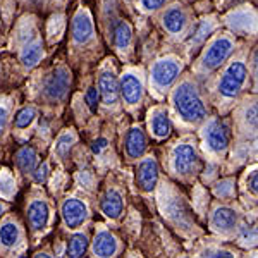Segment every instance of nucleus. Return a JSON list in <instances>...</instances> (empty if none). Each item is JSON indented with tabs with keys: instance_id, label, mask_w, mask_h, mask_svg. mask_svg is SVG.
I'll return each instance as SVG.
<instances>
[{
	"instance_id": "nucleus-1",
	"label": "nucleus",
	"mask_w": 258,
	"mask_h": 258,
	"mask_svg": "<svg viewBox=\"0 0 258 258\" xmlns=\"http://www.w3.org/2000/svg\"><path fill=\"white\" fill-rule=\"evenodd\" d=\"M249 45L251 38H244L234 55L203 85L212 109L220 115L229 114L234 103L251 90V78L248 69Z\"/></svg>"
},
{
	"instance_id": "nucleus-2",
	"label": "nucleus",
	"mask_w": 258,
	"mask_h": 258,
	"mask_svg": "<svg viewBox=\"0 0 258 258\" xmlns=\"http://www.w3.org/2000/svg\"><path fill=\"white\" fill-rule=\"evenodd\" d=\"M170 107L176 117L189 127H200L214 114L202 83L195 76H181L170 90Z\"/></svg>"
},
{
	"instance_id": "nucleus-3",
	"label": "nucleus",
	"mask_w": 258,
	"mask_h": 258,
	"mask_svg": "<svg viewBox=\"0 0 258 258\" xmlns=\"http://www.w3.org/2000/svg\"><path fill=\"white\" fill-rule=\"evenodd\" d=\"M243 40L244 38H239L238 35L229 31L227 28L220 26L205 41V45L200 50L198 59L195 62V68H193L195 78L202 83V86L234 55V52L243 43Z\"/></svg>"
},
{
	"instance_id": "nucleus-4",
	"label": "nucleus",
	"mask_w": 258,
	"mask_h": 258,
	"mask_svg": "<svg viewBox=\"0 0 258 258\" xmlns=\"http://www.w3.org/2000/svg\"><path fill=\"white\" fill-rule=\"evenodd\" d=\"M200 129V140L205 153L217 164L224 165L229 159L232 147H234V133H232L231 115L212 114Z\"/></svg>"
},
{
	"instance_id": "nucleus-5",
	"label": "nucleus",
	"mask_w": 258,
	"mask_h": 258,
	"mask_svg": "<svg viewBox=\"0 0 258 258\" xmlns=\"http://www.w3.org/2000/svg\"><path fill=\"white\" fill-rule=\"evenodd\" d=\"M244 219H246V210H244L241 202H238V200L224 202V200L215 198L209 207L207 226L217 239L232 243Z\"/></svg>"
},
{
	"instance_id": "nucleus-6",
	"label": "nucleus",
	"mask_w": 258,
	"mask_h": 258,
	"mask_svg": "<svg viewBox=\"0 0 258 258\" xmlns=\"http://www.w3.org/2000/svg\"><path fill=\"white\" fill-rule=\"evenodd\" d=\"M232 120L234 145L243 147L258 140V93L248 91L229 112Z\"/></svg>"
},
{
	"instance_id": "nucleus-7",
	"label": "nucleus",
	"mask_w": 258,
	"mask_h": 258,
	"mask_svg": "<svg viewBox=\"0 0 258 258\" xmlns=\"http://www.w3.org/2000/svg\"><path fill=\"white\" fill-rule=\"evenodd\" d=\"M170 172L181 181H195L202 176L207 160L195 140H181L170 150Z\"/></svg>"
},
{
	"instance_id": "nucleus-8",
	"label": "nucleus",
	"mask_w": 258,
	"mask_h": 258,
	"mask_svg": "<svg viewBox=\"0 0 258 258\" xmlns=\"http://www.w3.org/2000/svg\"><path fill=\"white\" fill-rule=\"evenodd\" d=\"M184 73V62L179 57L165 55L157 59L150 68V91L155 97H164Z\"/></svg>"
},
{
	"instance_id": "nucleus-9",
	"label": "nucleus",
	"mask_w": 258,
	"mask_h": 258,
	"mask_svg": "<svg viewBox=\"0 0 258 258\" xmlns=\"http://www.w3.org/2000/svg\"><path fill=\"white\" fill-rule=\"evenodd\" d=\"M220 23L224 28L238 35L239 38H251L258 33V11L251 4H241L238 7L229 9L220 16Z\"/></svg>"
},
{
	"instance_id": "nucleus-10",
	"label": "nucleus",
	"mask_w": 258,
	"mask_h": 258,
	"mask_svg": "<svg viewBox=\"0 0 258 258\" xmlns=\"http://www.w3.org/2000/svg\"><path fill=\"white\" fill-rule=\"evenodd\" d=\"M160 24L170 38L176 40H186V36L189 35L195 26L193 16H191L189 9L177 2L162 11Z\"/></svg>"
},
{
	"instance_id": "nucleus-11",
	"label": "nucleus",
	"mask_w": 258,
	"mask_h": 258,
	"mask_svg": "<svg viewBox=\"0 0 258 258\" xmlns=\"http://www.w3.org/2000/svg\"><path fill=\"white\" fill-rule=\"evenodd\" d=\"M120 100L127 107H140L145 97V81L140 69H127L119 78Z\"/></svg>"
},
{
	"instance_id": "nucleus-12",
	"label": "nucleus",
	"mask_w": 258,
	"mask_h": 258,
	"mask_svg": "<svg viewBox=\"0 0 258 258\" xmlns=\"http://www.w3.org/2000/svg\"><path fill=\"white\" fill-rule=\"evenodd\" d=\"M71 81H73V78H71V73L68 69L62 68V66L60 68H55L43 80V85H41V97L50 103L60 102V100H64L66 95L69 93Z\"/></svg>"
},
{
	"instance_id": "nucleus-13",
	"label": "nucleus",
	"mask_w": 258,
	"mask_h": 258,
	"mask_svg": "<svg viewBox=\"0 0 258 258\" xmlns=\"http://www.w3.org/2000/svg\"><path fill=\"white\" fill-rule=\"evenodd\" d=\"M159 182V162L153 155L141 157L136 165V184L143 193H152Z\"/></svg>"
},
{
	"instance_id": "nucleus-14",
	"label": "nucleus",
	"mask_w": 258,
	"mask_h": 258,
	"mask_svg": "<svg viewBox=\"0 0 258 258\" xmlns=\"http://www.w3.org/2000/svg\"><path fill=\"white\" fill-rule=\"evenodd\" d=\"M98 93L105 107H115L119 103V78L112 69H102L98 74Z\"/></svg>"
},
{
	"instance_id": "nucleus-15",
	"label": "nucleus",
	"mask_w": 258,
	"mask_h": 258,
	"mask_svg": "<svg viewBox=\"0 0 258 258\" xmlns=\"http://www.w3.org/2000/svg\"><path fill=\"white\" fill-rule=\"evenodd\" d=\"M148 148V140L145 135L143 127L133 126L124 136V153H126L127 160H140L145 155Z\"/></svg>"
},
{
	"instance_id": "nucleus-16",
	"label": "nucleus",
	"mask_w": 258,
	"mask_h": 258,
	"mask_svg": "<svg viewBox=\"0 0 258 258\" xmlns=\"http://www.w3.org/2000/svg\"><path fill=\"white\" fill-rule=\"evenodd\" d=\"M62 219L69 229H78L88 219V207L78 198H68L62 203Z\"/></svg>"
},
{
	"instance_id": "nucleus-17",
	"label": "nucleus",
	"mask_w": 258,
	"mask_h": 258,
	"mask_svg": "<svg viewBox=\"0 0 258 258\" xmlns=\"http://www.w3.org/2000/svg\"><path fill=\"white\" fill-rule=\"evenodd\" d=\"M232 244H236L244 253L258 248V222L255 217H248L246 215V219L243 220L234 239H232Z\"/></svg>"
},
{
	"instance_id": "nucleus-18",
	"label": "nucleus",
	"mask_w": 258,
	"mask_h": 258,
	"mask_svg": "<svg viewBox=\"0 0 258 258\" xmlns=\"http://www.w3.org/2000/svg\"><path fill=\"white\" fill-rule=\"evenodd\" d=\"M148 131L155 140H167L172 133L169 112L164 107H155L148 114Z\"/></svg>"
},
{
	"instance_id": "nucleus-19",
	"label": "nucleus",
	"mask_w": 258,
	"mask_h": 258,
	"mask_svg": "<svg viewBox=\"0 0 258 258\" xmlns=\"http://www.w3.org/2000/svg\"><path fill=\"white\" fill-rule=\"evenodd\" d=\"M91 251L95 256H115L119 253V239L109 229H98L91 243Z\"/></svg>"
},
{
	"instance_id": "nucleus-20",
	"label": "nucleus",
	"mask_w": 258,
	"mask_h": 258,
	"mask_svg": "<svg viewBox=\"0 0 258 258\" xmlns=\"http://www.w3.org/2000/svg\"><path fill=\"white\" fill-rule=\"evenodd\" d=\"M239 198L246 200L251 205L258 203V165L244 170L238 177Z\"/></svg>"
},
{
	"instance_id": "nucleus-21",
	"label": "nucleus",
	"mask_w": 258,
	"mask_h": 258,
	"mask_svg": "<svg viewBox=\"0 0 258 258\" xmlns=\"http://www.w3.org/2000/svg\"><path fill=\"white\" fill-rule=\"evenodd\" d=\"M73 41L78 45H85L93 38V21L86 11H80L73 19Z\"/></svg>"
},
{
	"instance_id": "nucleus-22",
	"label": "nucleus",
	"mask_w": 258,
	"mask_h": 258,
	"mask_svg": "<svg viewBox=\"0 0 258 258\" xmlns=\"http://www.w3.org/2000/svg\"><path fill=\"white\" fill-rule=\"evenodd\" d=\"M100 210L105 215L107 219L115 220L122 215L124 212V198L120 195L119 189L115 188H109L103 193L102 200H100Z\"/></svg>"
},
{
	"instance_id": "nucleus-23",
	"label": "nucleus",
	"mask_w": 258,
	"mask_h": 258,
	"mask_svg": "<svg viewBox=\"0 0 258 258\" xmlns=\"http://www.w3.org/2000/svg\"><path fill=\"white\" fill-rule=\"evenodd\" d=\"M212 195H214V198L224 200V202L238 200L239 198L238 177H234V176L217 177L212 182Z\"/></svg>"
},
{
	"instance_id": "nucleus-24",
	"label": "nucleus",
	"mask_w": 258,
	"mask_h": 258,
	"mask_svg": "<svg viewBox=\"0 0 258 258\" xmlns=\"http://www.w3.org/2000/svg\"><path fill=\"white\" fill-rule=\"evenodd\" d=\"M48 220H50V209L47 202H43V200L31 202V205L28 207V222H30L31 231L35 232L43 231L48 226Z\"/></svg>"
},
{
	"instance_id": "nucleus-25",
	"label": "nucleus",
	"mask_w": 258,
	"mask_h": 258,
	"mask_svg": "<svg viewBox=\"0 0 258 258\" xmlns=\"http://www.w3.org/2000/svg\"><path fill=\"white\" fill-rule=\"evenodd\" d=\"M112 41H114V47L120 50V52H126L129 50L133 43V28L126 19H119L114 24V30H112Z\"/></svg>"
},
{
	"instance_id": "nucleus-26",
	"label": "nucleus",
	"mask_w": 258,
	"mask_h": 258,
	"mask_svg": "<svg viewBox=\"0 0 258 258\" xmlns=\"http://www.w3.org/2000/svg\"><path fill=\"white\" fill-rule=\"evenodd\" d=\"M43 53H45L43 52V43H41L40 40L31 41V43H28L26 47L23 48V52H21V55H19L21 64H23L26 69L35 68V66L43 59Z\"/></svg>"
},
{
	"instance_id": "nucleus-27",
	"label": "nucleus",
	"mask_w": 258,
	"mask_h": 258,
	"mask_svg": "<svg viewBox=\"0 0 258 258\" xmlns=\"http://www.w3.org/2000/svg\"><path fill=\"white\" fill-rule=\"evenodd\" d=\"M38 157H36V152L33 150L31 147H24L21 148L18 152V155H16V164H18V167L21 169V172L24 174H33V170L36 169V160Z\"/></svg>"
},
{
	"instance_id": "nucleus-28",
	"label": "nucleus",
	"mask_w": 258,
	"mask_h": 258,
	"mask_svg": "<svg viewBox=\"0 0 258 258\" xmlns=\"http://www.w3.org/2000/svg\"><path fill=\"white\" fill-rule=\"evenodd\" d=\"M248 69H249V78H251V90L258 93V35L256 38L251 40L248 50Z\"/></svg>"
},
{
	"instance_id": "nucleus-29",
	"label": "nucleus",
	"mask_w": 258,
	"mask_h": 258,
	"mask_svg": "<svg viewBox=\"0 0 258 258\" xmlns=\"http://www.w3.org/2000/svg\"><path fill=\"white\" fill-rule=\"evenodd\" d=\"M88 246H90L88 236H86L85 232H78V234H74L73 238L69 239L68 256H71V258L83 256L86 253V249H88Z\"/></svg>"
},
{
	"instance_id": "nucleus-30",
	"label": "nucleus",
	"mask_w": 258,
	"mask_h": 258,
	"mask_svg": "<svg viewBox=\"0 0 258 258\" xmlns=\"http://www.w3.org/2000/svg\"><path fill=\"white\" fill-rule=\"evenodd\" d=\"M19 241V227L14 222H6L0 227V243L6 248L16 246Z\"/></svg>"
},
{
	"instance_id": "nucleus-31",
	"label": "nucleus",
	"mask_w": 258,
	"mask_h": 258,
	"mask_svg": "<svg viewBox=\"0 0 258 258\" xmlns=\"http://www.w3.org/2000/svg\"><path fill=\"white\" fill-rule=\"evenodd\" d=\"M35 117H36L35 107H23V109L16 114L14 124H16V127H19V129H26L33 120H35Z\"/></svg>"
},
{
	"instance_id": "nucleus-32",
	"label": "nucleus",
	"mask_w": 258,
	"mask_h": 258,
	"mask_svg": "<svg viewBox=\"0 0 258 258\" xmlns=\"http://www.w3.org/2000/svg\"><path fill=\"white\" fill-rule=\"evenodd\" d=\"M74 141H76V136H74L73 133H64V135H62L60 138L57 140V143H55L57 155L62 157V159H64V157H68L71 148H73V145H74Z\"/></svg>"
},
{
	"instance_id": "nucleus-33",
	"label": "nucleus",
	"mask_w": 258,
	"mask_h": 258,
	"mask_svg": "<svg viewBox=\"0 0 258 258\" xmlns=\"http://www.w3.org/2000/svg\"><path fill=\"white\" fill-rule=\"evenodd\" d=\"M167 2H169V0H138V6H140V9L143 12L152 14V12L160 11Z\"/></svg>"
},
{
	"instance_id": "nucleus-34",
	"label": "nucleus",
	"mask_w": 258,
	"mask_h": 258,
	"mask_svg": "<svg viewBox=\"0 0 258 258\" xmlns=\"http://www.w3.org/2000/svg\"><path fill=\"white\" fill-rule=\"evenodd\" d=\"M98 102H100L98 88H95V86H90L88 91H86V103H88V107H90V110H91V112H97V109H98Z\"/></svg>"
},
{
	"instance_id": "nucleus-35",
	"label": "nucleus",
	"mask_w": 258,
	"mask_h": 258,
	"mask_svg": "<svg viewBox=\"0 0 258 258\" xmlns=\"http://www.w3.org/2000/svg\"><path fill=\"white\" fill-rule=\"evenodd\" d=\"M0 193L6 198H9L11 195L14 193V181H12L11 176H7V174L0 176Z\"/></svg>"
},
{
	"instance_id": "nucleus-36",
	"label": "nucleus",
	"mask_w": 258,
	"mask_h": 258,
	"mask_svg": "<svg viewBox=\"0 0 258 258\" xmlns=\"http://www.w3.org/2000/svg\"><path fill=\"white\" fill-rule=\"evenodd\" d=\"M48 176V165L45 164H41L38 169H35L33 170V179H35V182H38V184H41V182H45V179H47Z\"/></svg>"
},
{
	"instance_id": "nucleus-37",
	"label": "nucleus",
	"mask_w": 258,
	"mask_h": 258,
	"mask_svg": "<svg viewBox=\"0 0 258 258\" xmlns=\"http://www.w3.org/2000/svg\"><path fill=\"white\" fill-rule=\"evenodd\" d=\"M246 2H249V0H220V11H229L232 7H238Z\"/></svg>"
},
{
	"instance_id": "nucleus-38",
	"label": "nucleus",
	"mask_w": 258,
	"mask_h": 258,
	"mask_svg": "<svg viewBox=\"0 0 258 258\" xmlns=\"http://www.w3.org/2000/svg\"><path fill=\"white\" fill-rule=\"evenodd\" d=\"M107 148V140L105 138H98V140H95L93 141V145H91V150H93V153H102L103 150Z\"/></svg>"
},
{
	"instance_id": "nucleus-39",
	"label": "nucleus",
	"mask_w": 258,
	"mask_h": 258,
	"mask_svg": "<svg viewBox=\"0 0 258 258\" xmlns=\"http://www.w3.org/2000/svg\"><path fill=\"white\" fill-rule=\"evenodd\" d=\"M7 120H9V114H7V109H6V107L0 105V135H2V133L6 131Z\"/></svg>"
},
{
	"instance_id": "nucleus-40",
	"label": "nucleus",
	"mask_w": 258,
	"mask_h": 258,
	"mask_svg": "<svg viewBox=\"0 0 258 258\" xmlns=\"http://www.w3.org/2000/svg\"><path fill=\"white\" fill-rule=\"evenodd\" d=\"M2 214H4V205L0 203V215H2Z\"/></svg>"
},
{
	"instance_id": "nucleus-41",
	"label": "nucleus",
	"mask_w": 258,
	"mask_h": 258,
	"mask_svg": "<svg viewBox=\"0 0 258 258\" xmlns=\"http://www.w3.org/2000/svg\"><path fill=\"white\" fill-rule=\"evenodd\" d=\"M251 2H253V4H255V6L258 7V0H251Z\"/></svg>"
},
{
	"instance_id": "nucleus-42",
	"label": "nucleus",
	"mask_w": 258,
	"mask_h": 258,
	"mask_svg": "<svg viewBox=\"0 0 258 258\" xmlns=\"http://www.w3.org/2000/svg\"><path fill=\"white\" fill-rule=\"evenodd\" d=\"M255 219H256V222H258V214H256V215H255Z\"/></svg>"
},
{
	"instance_id": "nucleus-43",
	"label": "nucleus",
	"mask_w": 258,
	"mask_h": 258,
	"mask_svg": "<svg viewBox=\"0 0 258 258\" xmlns=\"http://www.w3.org/2000/svg\"><path fill=\"white\" fill-rule=\"evenodd\" d=\"M126 2H131V0H126Z\"/></svg>"
}]
</instances>
